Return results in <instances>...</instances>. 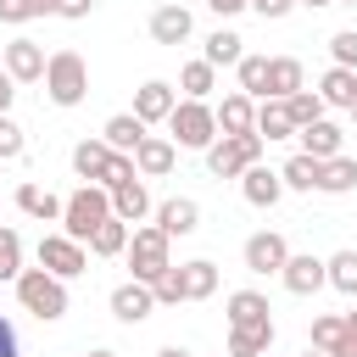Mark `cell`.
<instances>
[{
    "mask_svg": "<svg viewBox=\"0 0 357 357\" xmlns=\"http://www.w3.org/2000/svg\"><path fill=\"white\" fill-rule=\"evenodd\" d=\"M11 284H17V307L33 312L39 324L67 318V279H56V273H45V268H22Z\"/></svg>",
    "mask_w": 357,
    "mask_h": 357,
    "instance_id": "cell-1",
    "label": "cell"
},
{
    "mask_svg": "<svg viewBox=\"0 0 357 357\" xmlns=\"http://www.w3.org/2000/svg\"><path fill=\"white\" fill-rule=\"evenodd\" d=\"M45 95H50V106H78L84 95H89V61L78 56V50H50V61H45Z\"/></svg>",
    "mask_w": 357,
    "mask_h": 357,
    "instance_id": "cell-2",
    "label": "cell"
},
{
    "mask_svg": "<svg viewBox=\"0 0 357 357\" xmlns=\"http://www.w3.org/2000/svg\"><path fill=\"white\" fill-rule=\"evenodd\" d=\"M167 139H173L178 151H206V145L218 139L212 100H184V95H178V106L167 112Z\"/></svg>",
    "mask_w": 357,
    "mask_h": 357,
    "instance_id": "cell-3",
    "label": "cell"
},
{
    "mask_svg": "<svg viewBox=\"0 0 357 357\" xmlns=\"http://www.w3.org/2000/svg\"><path fill=\"white\" fill-rule=\"evenodd\" d=\"M106 218H112V190L106 184H78L61 201V234H73V240H89L95 223H106Z\"/></svg>",
    "mask_w": 357,
    "mask_h": 357,
    "instance_id": "cell-4",
    "label": "cell"
},
{
    "mask_svg": "<svg viewBox=\"0 0 357 357\" xmlns=\"http://www.w3.org/2000/svg\"><path fill=\"white\" fill-rule=\"evenodd\" d=\"M128 268H134V279H156V273H167L173 268V240L156 229V223H139V229H128Z\"/></svg>",
    "mask_w": 357,
    "mask_h": 357,
    "instance_id": "cell-5",
    "label": "cell"
},
{
    "mask_svg": "<svg viewBox=\"0 0 357 357\" xmlns=\"http://www.w3.org/2000/svg\"><path fill=\"white\" fill-rule=\"evenodd\" d=\"M251 162H262V139L257 134H218L206 145V173L212 178H240Z\"/></svg>",
    "mask_w": 357,
    "mask_h": 357,
    "instance_id": "cell-6",
    "label": "cell"
},
{
    "mask_svg": "<svg viewBox=\"0 0 357 357\" xmlns=\"http://www.w3.org/2000/svg\"><path fill=\"white\" fill-rule=\"evenodd\" d=\"M39 268H45V273H56V279H78V273L89 268V245L56 229V234H45V240H39Z\"/></svg>",
    "mask_w": 357,
    "mask_h": 357,
    "instance_id": "cell-7",
    "label": "cell"
},
{
    "mask_svg": "<svg viewBox=\"0 0 357 357\" xmlns=\"http://www.w3.org/2000/svg\"><path fill=\"white\" fill-rule=\"evenodd\" d=\"M45 61H50L45 45L28 39V33L11 39V45H0V73H6L11 84H39V78H45Z\"/></svg>",
    "mask_w": 357,
    "mask_h": 357,
    "instance_id": "cell-8",
    "label": "cell"
},
{
    "mask_svg": "<svg viewBox=\"0 0 357 357\" xmlns=\"http://www.w3.org/2000/svg\"><path fill=\"white\" fill-rule=\"evenodd\" d=\"M284 257H290V240H284L279 229H257V234L240 245V262H245V273H257V279L279 273V268H284Z\"/></svg>",
    "mask_w": 357,
    "mask_h": 357,
    "instance_id": "cell-9",
    "label": "cell"
},
{
    "mask_svg": "<svg viewBox=\"0 0 357 357\" xmlns=\"http://www.w3.org/2000/svg\"><path fill=\"white\" fill-rule=\"evenodd\" d=\"M279 284H284L290 296H318V290L329 284L324 257H312V251H290V257H284V268H279Z\"/></svg>",
    "mask_w": 357,
    "mask_h": 357,
    "instance_id": "cell-10",
    "label": "cell"
},
{
    "mask_svg": "<svg viewBox=\"0 0 357 357\" xmlns=\"http://www.w3.org/2000/svg\"><path fill=\"white\" fill-rule=\"evenodd\" d=\"M106 307H112V318H117V324H145V318L156 312V296H151V284H145V279H123V284L106 296Z\"/></svg>",
    "mask_w": 357,
    "mask_h": 357,
    "instance_id": "cell-11",
    "label": "cell"
},
{
    "mask_svg": "<svg viewBox=\"0 0 357 357\" xmlns=\"http://www.w3.org/2000/svg\"><path fill=\"white\" fill-rule=\"evenodd\" d=\"M178 106V89L167 84V78H145L139 89H134V117L151 128V123H167V112Z\"/></svg>",
    "mask_w": 357,
    "mask_h": 357,
    "instance_id": "cell-12",
    "label": "cell"
},
{
    "mask_svg": "<svg viewBox=\"0 0 357 357\" xmlns=\"http://www.w3.org/2000/svg\"><path fill=\"white\" fill-rule=\"evenodd\" d=\"M151 218H156V229H162L167 240H184V234H195V229H201V201H190V195H173V201L151 206Z\"/></svg>",
    "mask_w": 357,
    "mask_h": 357,
    "instance_id": "cell-13",
    "label": "cell"
},
{
    "mask_svg": "<svg viewBox=\"0 0 357 357\" xmlns=\"http://www.w3.org/2000/svg\"><path fill=\"white\" fill-rule=\"evenodd\" d=\"M173 162H178V145L162 139V134H145V139L134 145V173H139V178H167Z\"/></svg>",
    "mask_w": 357,
    "mask_h": 357,
    "instance_id": "cell-14",
    "label": "cell"
},
{
    "mask_svg": "<svg viewBox=\"0 0 357 357\" xmlns=\"http://www.w3.org/2000/svg\"><path fill=\"white\" fill-rule=\"evenodd\" d=\"M145 28H151V39H156V45H184V39L195 33V17H190V6H173V0H167V6H156V11H151V22H145Z\"/></svg>",
    "mask_w": 357,
    "mask_h": 357,
    "instance_id": "cell-15",
    "label": "cell"
},
{
    "mask_svg": "<svg viewBox=\"0 0 357 357\" xmlns=\"http://www.w3.org/2000/svg\"><path fill=\"white\" fill-rule=\"evenodd\" d=\"M240 195H245L251 206H279V195H284V178H279V167H268V162H251V167L240 173Z\"/></svg>",
    "mask_w": 357,
    "mask_h": 357,
    "instance_id": "cell-16",
    "label": "cell"
},
{
    "mask_svg": "<svg viewBox=\"0 0 357 357\" xmlns=\"http://www.w3.org/2000/svg\"><path fill=\"white\" fill-rule=\"evenodd\" d=\"M212 117H218V134H251V123H257V100L251 95H223L218 106H212Z\"/></svg>",
    "mask_w": 357,
    "mask_h": 357,
    "instance_id": "cell-17",
    "label": "cell"
},
{
    "mask_svg": "<svg viewBox=\"0 0 357 357\" xmlns=\"http://www.w3.org/2000/svg\"><path fill=\"white\" fill-rule=\"evenodd\" d=\"M296 139H301V151H307V156H318V162H329V156H340V145H346V134H340V123H329V117H318V123H307V128H296Z\"/></svg>",
    "mask_w": 357,
    "mask_h": 357,
    "instance_id": "cell-18",
    "label": "cell"
},
{
    "mask_svg": "<svg viewBox=\"0 0 357 357\" xmlns=\"http://www.w3.org/2000/svg\"><path fill=\"white\" fill-rule=\"evenodd\" d=\"M106 167H112V145H106L100 134L73 145V173H78L84 184H100V178H106Z\"/></svg>",
    "mask_w": 357,
    "mask_h": 357,
    "instance_id": "cell-19",
    "label": "cell"
},
{
    "mask_svg": "<svg viewBox=\"0 0 357 357\" xmlns=\"http://www.w3.org/2000/svg\"><path fill=\"white\" fill-rule=\"evenodd\" d=\"M17 212L33 218V223H61V195H50L45 184H17Z\"/></svg>",
    "mask_w": 357,
    "mask_h": 357,
    "instance_id": "cell-20",
    "label": "cell"
},
{
    "mask_svg": "<svg viewBox=\"0 0 357 357\" xmlns=\"http://www.w3.org/2000/svg\"><path fill=\"white\" fill-rule=\"evenodd\" d=\"M178 268V284H184V301H206L218 290V262L212 257H190V262H173Z\"/></svg>",
    "mask_w": 357,
    "mask_h": 357,
    "instance_id": "cell-21",
    "label": "cell"
},
{
    "mask_svg": "<svg viewBox=\"0 0 357 357\" xmlns=\"http://www.w3.org/2000/svg\"><path fill=\"white\" fill-rule=\"evenodd\" d=\"M251 134H257L262 145H273V139H296V123H290L284 100H257V123H251Z\"/></svg>",
    "mask_w": 357,
    "mask_h": 357,
    "instance_id": "cell-22",
    "label": "cell"
},
{
    "mask_svg": "<svg viewBox=\"0 0 357 357\" xmlns=\"http://www.w3.org/2000/svg\"><path fill=\"white\" fill-rule=\"evenodd\" d=\"M112 218H123V223H145V218H151V190H145V178H128V184L112 190Z\"/></svg>",
    "mask_w": 357,
    "mask_h": 357,
    "instance_id": "cell-23",
    "label": "cell"
},
{
    "mask_svg": "<svg viewBox=\"0 0 357 357\" xmlns=\"http://www.w3.org/2000/svg\"><path fill=\"white\" fill-rule=\"evenodd\" d=\"M268 346H273V318L229 329V357H268Z\"/></svg>",
    "mask_w": 357,
    "mask_h": 357,
    "instance_id": "cell-24",
    "label": "cell"
},
{
    "mask_svg": "<svg viewBox=\"0 0 357 357\" xmlns=\"http://www.w3.org/2000/svg\"><path fill=\"white\" fill-rule=\"evenodd\" d=\"M301 84H307V73H301L296 56H268V95H262V100H284V95H296Z\"/></svg>",
    "mask_w": 357,
    "mask_h": 357,
    "instance_id": "cell-25",
    "label": "cell"
},
{
    "mask_svg": "<svg viewBox=\"0 0 357 357\" xmlns=\"http://www.w3.org/2000/svg\"><path fill=\"white\" fill-rule=\"evenodd\" d=\"M173 89H178L184 100H206V95L218 89V67L195 56V61H184V67H178V84H173Z\"/></svg>",
    "mask_w": 357,
    "mask_h": 357,
    "instance_id": "cell-26",
    "label": "cell"
},
{
    "mask_svg": "<svg viewBox=\"0 0 357 357\" xmlns=\"http://www.w3.org/2000/svg\"><path fill=\"white\" fill-rule=\"evenodd\" d=\"M318 190L324 195H351L357 190V162L340 151V156H329V162H318Z\"/></svg>",
    "mask_w": 357,
    "mask_h": 357,
    "instance_id": "cell-27",
    "label": "cell"
},
{
    "mask_svg": "<svg viewBox=\"0 0 357 357\" xmlns=\"http://www.w3.org/2000/svg\"><path fill=\"white\" fill-rule=\"evenodd\" d=\"M100 139H106L112 151H128V156H134V145L145 139V123H139L134 112H117V117H106V123H100Z\"/></svg>",
    "mask_w": 357,
    "mask_h": 357,
    "instance_id": "cell-28",
    "label": "cell"
},
{
    "mask_svg": "<svg viewBox=\"0 0 357 357\" xmlns=\"http://www.w3.org/2000/svg\"><path fill=\"white\" fill-rule=\"evenodd\" d=\"M128 229H134V223H123V218L95 223V234L84 240V245H89V257H123V251H128Z\"/></svg>",
    "mask_w": 357,
    "mask_h": 357,
    "instance_id": "cell-29",
    "label": "cell"
},
{
    "mask_svg": "<svg viewBox=\"0 0 357 357\" xmlns=\"http://www.w3.org/2000/svg\"><path fill=\"white\" fill-rule=\"evenodd\" d=\"M318 100H324V106H340V112H346V106L357 100V73H351V67H329V73L318 78Z\"/></svg>",
    "mask_w": 357,
    "mask_h": 357,
    "instance_id": "cell-30",
    "label": "cell"
},
{
    "mask_svg": "<svg viewBox=\"0 0 357 357\" xmlns=\"http://www.w3.org/2000/svg\"><path fill=\"white\" fill-rule=\"evenodd\" d=\"M245 56V39L234 33V28H212L206 33V50H201V61H212V67H234Z\"/></svg>",
    "mask_w": 357,
    "mask_h": 357,
    "instance_id": "cell-31",
    "label": "cell"
},
{
    "mask_svg": "<svg viewBox=\"0 0 357 357\" xmlns=\"http://www.w3.org/2000/svg\"><path fill=\"white\" fill-rule=\"evenodd\" d=\"M223 312H229V329H234V324H262L273 307H268L262 290H234V296L223 301Z\"/></svg>",
    "mask_w": 357,
    "mask_h": 357,
    "instance_id": "cell-32",
    "label": "cell"
},
{
    "mask_svg": "<svg viewBox=\"0 0 357 357\" xmlns=\"http://www.w3.org/2000/svg\"><path fill=\"white\" fill-rule=\"evenodd\" d=\"M324 273H329V290H340V296H351V301H357V245H346V251L324 257Z\"/></svg>",
    "mask_w": 357,
    "mask_h": 357,
    "instance_id": "cell-33",
    "label": "cell"
},
{
    "mask_svg": "<svg viewBox=\"0 0 357 357\" xmlns=\"http://www.w3.org/2000/svg\"><path fill=\"white\" fill-rule=\"evenodd\" d=\"M234 78H240V95L262 100L268 95V56H240L234 61Z\"/></svg>",
    "mask_w": 357,
    "mask_h": 357,
    "instance_id": "cell-34",
    "label": "cell"
},
{
    "mask_svg": "<svg viewBox=\"0 0 357 357\" xmlns=\"http://www.w3.org/2000/svg\"><path fill=\"white\" fill-rule=\"evenodd\" d=\"M340 340H346V312H324V318H312V335H307V346H318V351H340Z\"/></svg>",
    "mask_w": 357,
    "mask_h": 357,
    "instance_id": "cell-35",
    "label": "cell"
},
{
    "mask_svg": "<svg viewBox=\"0 0 357 357\" xmlns=\"http://www.w3.org/2000/svg\"><path fill=\"white\" fill-rule=\"evenodd\" d=\"M284 112H290V123H296V128H307V123H318L329 106L318 100V89H307V84H301L296 95H284Z\"/></svg>",
    "mask_w": 357,
    "mask_h": 357,
    "instance_id": "cell-36",
    "label": "cell"
},
{
    "mask_svg": "<svg viewBox=\"0 0 357 357\" xmlns=\"http://www.w3.org/2000/svg\"><path fill=\"white\" fill-rule=\"evenodd\" d=\"M279 178H284V190H318V156L296 151V156L279 167Z\"/></svg>",
    "mask_w": 357,
    "mask_h": 357,
    "instance_id": "cell-37",
    "label": "cell"
},
{
    "mask_svg": "<svg viewBox=\"0 0 357 357\" xmlns=\"http://www.w3.org/2000/svg\"><path fill=\"white\" fill-rule=\"evenodd\" d=\"M22 273V234L11 223H0V284H11Z\"/></svg>",
    "mask_w": 357,
    "mask_h": 357,
    "instance_id": "cell-38",
    "label": "cell"
},
{
    "mask_svg": "<svg viewBox=\"0 0 357 357\" xmlns=\"http://www.w3.org/2000/svg\"><path fill=\"white\" fill-rule=\"evenodd\" d=\"M33 17H56V0H0V22L22 28V22H33Z\"/></svg>",
    "mask_w": 357,
    "mask_h": 357,
    "instance_id": "cell-39",
    "label": "cell"
},
{
    "mask_svg": "<svg viewBox=\"0 0 357 357\" xmlns=\"http://www.w3.org/2000/svg\"><path fill=\"white\" fill-rule=\"evenodd\" d=\"M151 296H156V307H178V301H184V284H178V268H167V273H156V279H151Z\"/></svg>",
    "mask_w": 357,
    "mask_h": 357,
    "instance_id": "cell-40",
    "label": "cell"
},
{
    "mask_svg": "<svg viewBox=\"0 0 357 357\" xmlns=\"http://www.w3.org/2000/svg\"><path fill=\"white\" fill-rule=\"evenodd\" d=\"M329 61H335V67H351V73H357V28H340V33L329 39Z\"/></svg>",
    "mask_w": 357,
    "mask_h": 357,
    "instance_id": "cell-41",
    "label": "cell"
},
{
    "mask_svg": "<svg viewBox=\"0 0 357 357\" xmlns=\"http://www.w3.org/2000/svg\"><path fill=\"white\" fill-rule=\"evenodd\" d=\"M28 151V139H22V128L11 123V112H0V162H17Z\"/></svg>",
    "mask_w": 357,
    "mask_h": 357,
    "instance_id": "cell-42",
    "label": "cell"
},
{
    "mask_svg": "<svg viewBox=\"0 0 357 357\" xmlns=\"http://www.w3.org/2000/svg\"><path fill=\"white\" fill-rule=\"evenodd\" d=\"M251 11H257L262 22H279V17H290V11H296V0H251Z\"/></svg>",
    "mask_w": 357,
    "mask_h": 357,
    "instance_id": "cell-43",
    "label": "cell"
},
{
    "mask_svg": "<svg viewBox=\"0 0 357 357\" xmlns=\"http://www.w3.org/2000/svg\"><path fill=\"white\" fill-rule=\"evenodd\" d=\"M95 11V0H56V17H67V22H84Z\"/></svg>",
    "mask_w": 357,
    "mask_h": 357,
    "instance_id": "cell-44",
    "label": "cell"
},
{
    "mask_svg": "<svg viewBox=\"0 0 357 357\" xmlns=\"http://www.w3.org/2000/svg\"><path fill=\"white\" fill-rule=\"evenodd\" d=\"M0 357H22V346H17V324H11V318H0Z\"/></svg>",
    "mask_w": 357,
    "mask_h": 357,
    "instance_id": "cell-45",
    "label": "cell"
},
{
    "mask_svg": "<svg viewBox=\"0 0 357 357\" xmlns=\"http://www.w3.org/2000/svg\"><path fill=\"white\" fill-rule=\"evenodd\" d=\"M206 11L212 17H240V11H251V0H206Z\"/></svg>",
    "mask_w": 357,
    "mask_h": 357,
    "instance_id": "cell-46",
    "label": "cell"
},
{
    "mask_svg": "<svg viewBox=\"0 0 357 357\" xmlns=\"http://www.w3.org/2000/svg\"><path fill=\"white\" fill-rule=\"evenodd\" d=\"M11 100H17V84L0 73V112H11Z\"/></svg>",
    "mask_w": 357,
    "mask_h": 357,
    "instance_id": "cell-47",
    "label": "cell"
},
{
    "mask_svg": "<svg viewBox=\"0 0 357 357\" xmlns=\"http://www.w3.org/2000/svg\"><path fill=\"white\" fill-rule=\"evenodd\" d=\"M156 357H195V351H190V346H162Z\"/></svg>",
    "mask_w": 357,
    "mask_h": 357,
    "instance_id": "cell-48",
    "label": "cell"
},
{
    "mask_svg": "<svg viewBox=\"0 0 357 357\" xmlns=\"http://www.w3.org/2000/svg\"><path fill=\"white\" fill-rule=\"evenodd\" d=\"M296 6H307V11H324V6H335V0H296Z\"/></svg>",
    "mask_w": 357,
    "mask_h": 357,
    "instance_id": "cell-49",
    "label": "cell"
},
{
    "mask_svg": "<svg viewBox=\"0 0 357 357\" xmlns=\"http://www.w3.org/2000/svg\"><path fill=\"white\" fill-rule=\"evenodd\" d=\"M301 357H329V351H318V346H307V351H301Z\"/></svg>",
    "mask_w": 357,
    "mask_h": 357,
    "instance_id": "cell-50",
    "label": "cell"
},
{
    "mask_svg": "<svg viewBox=\"0 0 357 357\" xmlns=\"http://www.w3.org/2000/svg\"><path fill=\"white\" fill-rule=\"evenodd\" d=\"M89 357H117V351H106V346H100V351H89Z\"/></svg>",
    "mask_w": 357,
    "mask_h": 357,
    "instance_id": "cell-51",
    "label": "cell"
},
{
    "mask_svg": "<svg viewBox=\"0 0 357 357\" xmlns=\"http://www.w3.org/2000/svg\"><path fill=\"white\" fill-rule=\"evenodd\" d=\"M346 112H351V123H357V100H351V106H346Z\"/></svg>",
    "mask_w": 357,
    "mask_h": 357,
    "instance_id": "cell-52",
    "label": "cell"
},
{
    "mask_svg": "<svg viewBox=\"0 0 357 357\" xmlns=\"http://www.w3.org/2000/svg\"><path fill=\"white\" fill-rule=\"evenodd\" d=\"M335 6H357V0H335Z\"/></svg>",
    "mask_w": 357,
    "mask_h": 357,
    "instance_id": "cell-53",
    "label": "cell"
},
{
    "mask_svg": "<svg viewBox=\"0 0 357 357\" xmlns=\"http://www.w3.org/2000/svg\"><path fill=\"white\" fill-rule=\"evenodd\" d=\"M351 340H357V335H351Z\"/></svg>",
    "mask_w": 357,
    "mask_h": 357,
    "instance_id": "cell-54",
    "label": "cell"
}]
</instances>
